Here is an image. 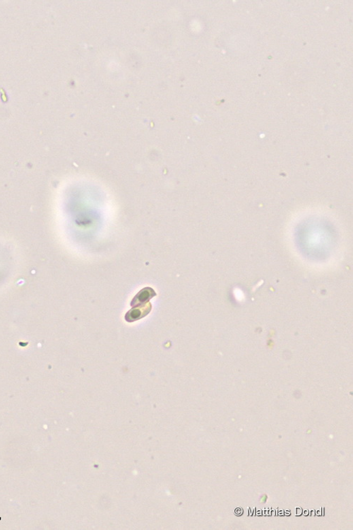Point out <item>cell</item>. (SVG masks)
I'll return each instance as SVG.
<instances>
[{
	"instance_id": "obj_1",
	"label": "cell",
	"mask_w": 353,
	"mask_h": 530,
	"mask_svg": "<svg viewBox=\"0 0 353 530\" xmlns=\"http://www.w3.org/2000/svg\"><path fill=\"white\" fill-rule=\"evenodd\" d=\"M152 305L150 302L144 304L136 305L131 310L126 313L125 320L126 322H132L140 320L143 317L148 316L152 310Z\"/></svg>"
},
{
	"instance_id": "obj_2",
	"label": "cell",
	"mask_w": 353,
	"mask_h": 530,
	"mask_svg": "<svg viewBox=\"0 0 353 530\" xmlns=\"http://www.w3.org/2000/svg\"><path fill=\"white\" fill-rule=\"evenodd\" d=\"M156 296V292L154 291L153 288L150 287L143 288L132 300L131 305L132 307H135L136 305L144 304L147 302H149V300Z\"/></svg>"
}]
</instances>
